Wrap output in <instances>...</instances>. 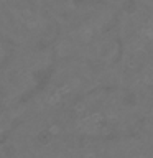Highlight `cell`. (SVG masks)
I'll return each instance as SVG.
<instances>
[{
  "label": "cell",
  "instance_id": "1",
  "mask_svg": "<svg viewBox=\"0 0 153 158\" xmlns=\"http://www.w3.org/2000/svg\"><path fill=\"white\" fill-rule=\"evenodd\" d=\"M120 7L79 3L59 22L53 43L56 59H79L114 69L118 56L117 15Z\"/></svg>",
  "mask_w": 153,
  "mask_h": 158
},
{
  "label": "cell",
  "instance_id": "2",
  "mask_svg": "<svg viewBox=\"0 0 153 158\" xmlns=\"http://www.w3.org/2000/svg\"><path fill=\"white\" fill-rule=\"evenodd\" d=\"M114 69L94 66L79 59H56L41 87L23 104L22 123L31 128L54 125L81 96L94 87L114 84Z\"/></svg>",
  "mask_w": 153,
  "mask_h": 158
},
{
  "label": "cell",
  "instance_id": "3",
  "mask_svg": "<svg viewBox=\"0 0 153 158\" xmlns=\"http://www.w3.org/2000/svg\"><path fill=\"white\" fill-rule=\"evenodd\" d=\"M133 97L118 84H104L81 96L68 112L48 127L58 133L89 140L115 137L132 122Z\"/></svg>",
  "mask_w": 153,
  "mask_h": 158
},
{
  "label": "cell",
  "instance_id": "4",
  "mask_svg": "<svg viewBox=\"0 0 153 158\" xmlns=\"http://www.w3.org/2000/svg\"><path fill=\"white\" fill-rule=\"evenodd\" d=\"M118 56L114 68L115 79L125 82L153 56V5L127 0L117 15Z\"/></svg>",
  "mask_w": 153,
  "mask_h": 158
},
{
  "label": "cell",
  "instance_id": "5",
  "mask_svg": "<svg viewBox=\"0 0 153 158\" xmlns=\"http://www.w3.org/2000/svg\"><path fill=\"white\" fill-rule=\"evenodd\" d=\"M58 20L33 0H0V35L15 48L53 46Z\"/></svg>",
  "mask_w": 153,
  "mask_h": 158
},
{
  "label": "cell",
  "instance_id": "6",
  "mask_svg": "<svg viewBox=\"0 0 153 158\" xmlns=\"http://www.w3.org/2000/svg\"><path fill=\"white\" fill-rule=\"evenodd\" d=\"M56 63L53 46L15 48L8 63L0 69L2 106L22 104L46 81Z\"/></svg>",
  "mask_w": 153,
  "mask_h": 158
},
{
  "label": "cell",
  "instance_id": "7",
  "mask_svg": "<svg viewBox=\"0 0 153 158\" xmlns=\"http://www.w3.org/2000/svg\"><path fill=\"white\" fill-rule=\"evenodd\" d=\"M25 117L23 104H12V106H0V150L5 142L13 133V130L22 123Z\"/></svg>",
  "mask_w": 153,
  "mask_h": 158
},
{
  "label": "cell",
  "instance_id": "8",
  "mask_svg": "<svg viewBox=\"0 0 153 158\" xmlns=\"http://www.w3.org/2000/svg\"><path fill=\"white\" fill-rule=\"evenodd\" d=\"M38 5H41L58 20V25L61 20H64L69 13L74 10V7L77 5V2L74 0H33Z\"/></svg>",
  "mask_w": 153,
  "mask_h": 158
},
{
  "label": "cell",
  "instance_id": "9",
  "mask_svg": "<svg viewBox=\"0 0 153 158\" xmlns=\"http://www.w3.org/2000/svg\"><path fill=\"white\" fill-rule=\"evenodd\" d=\"M13 49H15L13 44L10 43L8 40H5L2 35H0V69H2L5 64L8 63L10 58H12Z\"/></svg>",
  "mask_w": 153,
  "mask_h": 158
},
{
  "label": "cell",
  "instance_id": "10",
  "mask_svg": "<svg viewBox=\"0 0 153 158\" xmlns=\"http://www.w3.org/2000/svg\"><path fill=\"white\" fill-rule=\"evenodd\" d=\"M79 3H101V5H114V7H120L127 0H74Z\"/></svg>",
  "mask_w": 153,
  "mask_h": 158
},
{
  "label": "cell",
  "instance_id": "11",
  "mask_svg": "<svg viewBox=\"0 0 153 158\" xmlns=\"http://www.w3.org/2000/svg\"><path fill=\"white\" fill-rule=\"evenodd\" d=\"M3 104V96H2V84H0V106Z\"/></svg>",
  "mask_w": 153,
  "mask_h": 158
},
{
  "label": "cell",
  "instance_id": "12",
  "mask_svg": "<svg viewBox=\"0 0 153 158\" xmlns=\"http://www.w3.org/2000/svg\"><path fill=\"white\" fill-rule=\"evenodd\" d=\"M0 158H7V156H5V153H3V148L0 150Z\"/></svg>",
  "mask_w": 153,
  "mask_h": 158
},
{
  "label": "cell",
  "instance_id": "13",
  "mask_svg": "<svg viewBox=\"0 0 153 158\" xmlns=\"http://www.w3.org/2000/svg\"><path fill=\"white\" fill-rule=\"evenodd\" d=\"M148 89H151V92H153V87H148Z\"/></svg>",
  "mask_w": 153,
  "mask_h": 158
}]
</instances>
